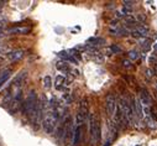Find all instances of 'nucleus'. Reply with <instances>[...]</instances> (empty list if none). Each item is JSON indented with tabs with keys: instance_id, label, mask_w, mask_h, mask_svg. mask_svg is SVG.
I'll return each mask as SVG.
<instances>
[{
	"instance_id": "obj_29",
	"label": "nucleus",
	"mask_w": 157,
	"mask_h": 146,
	"mask_svg": "<svg viewBox=\"0 0 157 146\" xmlns=\"http://www.w3.org/2000/svg\"><path fill=\"white\" fill-rule=\"evenodd\" d=\"M153 47H155V50H156V51H157V42H156V44H155V46H153Z\"/></svg>"
},
{
	"instance_id": "obj_2",
	"label": "nucleus",
	"mask_w": 157,
	"mask_h": 146,
	"mask_svg": "<svg viewBox=\"0 0 157 146\" xmlns=\"http://www.w3.org/2000/svg\"><path fill=\"white\" fill-rule=\"evenodd\" d=\"M59 121L58 114L54 109L50 108V109H45L43 113V119H42V125L43 129L47 134H52L54 128L57 126V123Z\"/></svg>"
},
{
	"instance_id": "obj_16",
	"label": "nucleus",
	"mask_w": 157,
	"mask_h": 146,
	"mask_svg": "<svg viewBox=\"0 0 157 146\" xmlns=\"http://www.w3.org/2000/svg\"><path fill=\"white\" fill-rule=\"evenodd\" d=\"M56 67H57L58 71H62V72H71V67H69V65H68L67 62H64V61H59V62H57V63H56Z\"/></svg>"
},
{
	"instance_id": "obj_4",
	"label": "nucleus",
	"mask_w": 157,
	"mask_h": 146,
	"mask_svg": "<svg viewBox=\"0 0 157 146\" xmlns=\"http://www.w3.org/2000/svg\"><path fill=\"white\" fill-rule=\"evenodd\" d=\"M120 109L122 112V115H124L125 120L127 124H131L134 121V118H135V114H134V110H132V107H131V103L129 102L126 98H121L120 99Z\"/></svg>"
},
{
	"instance_id": "obj_3",
	"label": "nucleus",
	"mask_w": 157,
	"mask_h": 146,
	"mask_svg": "<svg viewBox=\"0 0 157 146\" xmlns=\"http://www.w3.org/2000/svg\"><path fill=\"white\" fill-rule=\"evenodd\" d=\"M37 102H38V99H37L36 92H35V90H30L29 94H27V97H26V99L22 102L21 112L30 118L32 112H33V109H35V107H36Z\"/></svg>"
},
{
	"instance_id": "obj_19",
	"label": "nucleus",
	"mask_w": 157,
	"mask_h": 146,
	"mask_svg": "<svg viewBox=\"0 0 157 146\" xmlns=\"http://www.w3.org/2000/svg\"><path fill=\"white\" fill-rule=\"evenodd\" d=\"M100 44H104V38L101 37H90L88 38V45H92V46H97V45H100Z\"/></svg>"
},
{
	"instance_id": "obj_10",
	"label": "nucleus",
	"mask_w": 157,
	"mask_h": 146,
	"mask_svg": "<svg viewBox=\"0 0 157 146\" xmlns=\"http://www.w3.org/2000/svg\"><path fill=\"white\" fill-rule=\"evenodd\" d=\"M25 56V51L24 50H12L9 53H6V58L10 62H17L20 60H22Z\"/></svg>"
},
{
	"instance_id": "obj_24",
	"label": "nucleus",
	"mask_w": 157,
	"mask_h": 146,
	"mask_svg": "<svg viewBox=\"0 0 157 146\" xmlns=\"http://www.w3.org/2000/svg\"><path fill=\"white\" fill-rule=\"evenodd\" d=\"M63 99H64V100L67 102V104H69V103H71V102L73 100V98H72V95H71L69 93H67V94H64V95H63Z\"/></svg>"
},
{
	"instance_id": "obj_15",
	"label": "nucleus",
	"mask_w": 157,
	"mask_h": 146,
	"mask_svg": "<svg viewBox=\"0 0 157 146\" xmlns=\"http://www.w3.org/2000/svg\"><path fill=\"white\" fill-rule=\"evenodd\" d=\"M64 81H66V77H63V76H57V77H56V79H54V87H56L57 90L64 89V88H63Z\"/></svg>"
},
{
	"instance_id": "obj_26",
	"label": "nucleus",
	"mask_w": 157,
	"mask_h": 146,
	"mask_svg": "<svg viewBox=\"0 0 157 146\" xmlns=\"http://www.w3.org/2000/svg\"><path fill=\"white\" fill-rule=\"evenodd\" d=\"M136 17H137V20H139V21H141V20H142V23H144L145 20H146V17H145L144 15H137V16H136Z\"/></svg>"
},
{
	"instance_id": "obj_22",
	"label": "nucleus",
	"mask_w": 157,
	"mask_h": 146,
	"mask_svg": "<svg viewBox=\"0 0 157 146\" xmlns=\"http://www.w3.org/2000/svg\"><path fill=\"white\" fill-rule=\"evenodd\" d=\"M43 87L46 89H50L52 87V79H51L50 76H46V77L43 78Z\"/></svg>"
},
{
	"instance_id": "obj_27",
	"label": "nucleus",
	"mask_w": 157,
	"mask_h": 146,
	"mask_svg": "<svg viewBox=\"0 0 157 146\" xmlns=\"http://www.w3.org/2000/svg\"><path fill=\"white\" fill-rule=\"evenodd\" d=\"M4 51H5V50H4V48H3V47H0V56H1V54L4 53Z\"/></svg>"
},
{
	"instance_id": "obj_28",
	"label": "nucleus",
	"mask_w": 157,
	"mask_h": 146,
	"mask_svg": "<svg viewBox=\"0 0 157 146\" xmlns=\"http://www.w3.org/2000/svg\"><path fill=\"white\" fill-rule=\"evenodd\" d=\"M153 72H156V74H157V65H156V67H155V71Z\"/></svg>"
},
{
	"instance_id": "obj_21",
	"label": "nucleus",
	"mask_w": 157,
	"mask_h": 146,
	"mask_svg": "<svg viewBox=\"0 0 157 146\" xmlns=\"http://www.w3.org/2000/svg\"><path fill=\"white\" fill-rule=\"evenodd\" d=\"M68 53H69L71 54V56L74 58V60H76L77 62H79L80 60H82V57H80V52L79 51H77L76 50V48H73V50H71V51H68Z\"/></svg>"
},
{
	"instance_id": "obj_23",
	"label": "nucleus",
	"mask_w": 157,
	"mask_h": 146,
	"mask_svg": "<svg viewBox=\"0 0 157 146\" xmlns=\"http://www.w3.org/2000/svg\"><path fill=\"white\" fill-rule=\"evenodd\" d=\"M121 63H122V66H124L125 68H131V67H132V63H131L130 60H124V61L121 62Z\"/></svg>"
},
{
	"instance_id": "obj_20",
	"label": "nucleus",
	"mask_w": 157,
	"mask_h": 146,
	"mask_svg": "<svg viewBox=\"0 0 157 146\" xmlns=\"http://www.w3.org/2000/svg\"><path fill=\"white\" fill-rule=\"evenodd\" d=\"M127 56H129V60L130 61H135V60H137L140 57V53H139L137 50H131V51H129Z\"/></svg>"
},
{
	"instance_id": "obj_9",
	"label": "nucleus",
	"mask_w": 157,
	"mask_h": 146,
	"mask_svg": "<svg viewBox=\"0 0 157 146\" xmlns=\"http://www.w3.org/2000/svg\"><path fill=\"white\" fill-rule=\"evenodd\" d=\"M6 32L10 35H27L31 32V27L29 26H12L9 27Z\"/></svg>"
},
{
	"instance_id": "obj_8",
	"label": "nucleus",
	"mask_w": 157,
	"mask_h": 146,
	"mask_svg": "<svg viewBox=\"0 0 157 146\" xmlns=\"http://www.w3.org/2000/svg\"><path fill=\"white\" fill-rule=\"evenodd\" d=\"M148 31H150V30H148V27H147V26L142 25V24H139V25L136 26L130 33H131V36H134V37H139V38H141V37H147Z\"/></svg>"
},
{
	"instance_id": "obj_1",
	"label": "nucleus",
	"mask_w": 157,
	"mask_h": 146,
	"mask_svg": "<svg viewBox=\"0 0 157 146\" xmlns=\"http://www.w3.org/2000/svg\"><path fill=\"white\" fill-rule=\"evenodd\" d=\"M89 134H90V145L98 146L101 137L100 120L97 114H89Z\"/></svg>"
},
{
	"instance_id": "obj_5",
	"label": "nucleus",
	"mask_w": 157,
	"mask_h": 146,
	"mask_svg": "<svg viewBox=\"0 0 157 146\" xmlns=\"http://www.w3.org/2000/svg\"><path fill=\"white\" fill-rule=\"evenodd\" d=\"M105 110L109 118L114 116L115 110H116V99H115V95L113 93H109L105 98Z\"/></svg>"
},
{
	"instance_id": "obj_7",
	"label": "nucleus",
	"mask_w": 157,
	"mask_h": 146,
	"mask_svg": "<svg viewBox=\"0 0 157 146\" xmlns=\"http://www.w3.org/2000/svg\"><path fill=\"white\" fill-rule=\"evenodd\" d=\"M22 105V93L21 92H19L15 97L12 98V100L10 102V104H9V110L10 112H12V113H15V112H17L19 110V108Z\"/></svg>"
},
{
	"instance_id": "obj_18",
	"label": "nucleus",
	"mask_w": 157,
	"mask_h": 146,
	"mask_svg": "<svg viewBox=\"0 0 157 146\" xmlns=\"http://www.w3.org/2000/svg\"><path fill=\"white\" fill-rule=\"evenodd\" d=\"M121 51H122V48H121V47H119L118 45H111V46H109V47L106 48V52H108V54L121 53Z\"/></svg>"
},
{
	"instance_id": "obj_11",
	"label": "nucleus",
	"mask_w": 157,
	"mask_h": 146,
	"mask_svg": "<svg viewBox=\"0 0 157 146\" xmlns=\"http://www.w3.org/2000/svg\"><path fill=\"white\" fill-rule=\"evenodd\" d=\"M140 103H141V105H150L151 104V95H150L148 93V90L146 88H142L140 90V98H139Z\"/></svg>"
},
{
	"instance_id": "obj_31",
	"label": "nucleus",
	"mask_w": 157,
	"mask_h": 146,
	"mask_svg": "<svg viewBox=\"0 0 157 146\" xmlns=\"http://www.w3.org/2000/svg\"><path fill=\"white\" fill-rule=\"evenodd\" d=\"M155 86H156V88H157V82H156V83H155Z\"/></svg>"
},
{
	"instance_id": "obj_6",
	"label": "nucleus",
	"mask_w": 157,
	"mask_h": 146,
	"mask_svg": "<svg viewBox=\"0 0 157 146\" xmlns=\"http://www.w3.org/2000/svg\"><path fill=\"white\" fill-rule=\"evenodd\" d=\"M73 131H74V128H73L72 118L66 116V119H64V131H63V137H62V140L64 142H68L69 140H72Z\"/></svg>"
},
{
	"instance_id": "obj_30",
	"label": "nucleus",
	"mask_w": 157,
	"mask_h": 146,
	"mask_svg": "<svg viewBox=\"0 0 157 146\" xmlns=\"http://www.w3.org/2000/svg\"><path fill=\"white\" fill-rule=\"evenodd\" d=\"M0 37H1V30H0Z\"/></svg>"
},
{
	"instance_id": "obj_12",
	"label": "nucleus",
	"mask_w": 157,
	"mask_h": 146,
	"mask_svg": "<svg viewBox=\"0 0 157 146\" xmlns=\"http://www.w3.org/2000/svg\"><path fill=\"white\" fill-rule=\"evenodd\" d=\"M78 113H79L82 116H84L85 119H87V116H89V103H88V99L84 98V99L80 100Z\"/></svg>"
},
{
	"instance_id": "obj_25",
	"label": "nucleus",
	"mask_w": 157,
	"mask_h": 146,
	"mask_svg": "<svg viewBox=\"0 0 157 146\" xmlns=\"http://www.w3.org/2000/svg\"><path fill=\"white\" fill-rule=\"evenodd\" d=\"M146 76L148 78H152L153 76H155V72H153V69H147L146 71Z\"/></svg>"
},
{
	"instance_id": "obj_13",
	"label": "nucleus",
	"mask_w": 157,
	"mask_h": 146,
	"mask_svg": "<svg viewBox=\"0 0 157 146\" xmlns=\"http://www.w3.org/2000/svg\"><path fill=\"white\" fill-rule=\"evenodd\" d=\"M80 136H82V126H76L73 131V137H72L73 146H77L80 142Z\"/></svg>"
},
{
	"instance_id": "obj_14",
	"label": "nucleus",
	"mask_w": 157,
	"mask_h": 146,
	"mask_svg": "<svg viewBox=\"0 0 157 146\" xmlns=\"http://www.w3.org/2000/svg\"><path fill=\"white\" fill-rule=\"evenodd\" d=\"M58 56L62 58V61H64V62H71V63H73V65H77L78 63V62L74 60L67 51H61V52H58Z\"/></svg>"
},
{
	"instance_id": "obj_17",
	"label": "nucleus",
	"mask_w": 157,
	"mask_h": 146,
	"mask_svg": "<svg viewBox=\"0 0 157 146\" xmlns=\"http://www.w3.org/2000/svg\"><path fill=\"white\" fill-rule=\"evenodd\" d=\"M11 72H12L11 69H5V71H3L1 73H0V87H1L6 81H8V78L10 77Z\"/></svg>"
}]
</instances>
